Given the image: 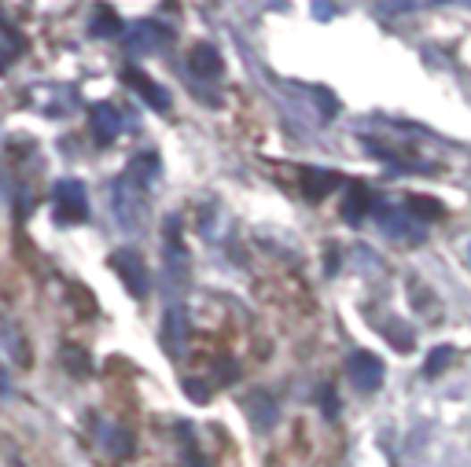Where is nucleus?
I'll return each instance as SVG.
<instances>
[{
  "mask_svg": "<svg viewBox=\"0 0 471 467\" xmlns=\"http://www.w3.org/2000/svg\"><path fill=\"white\" fill-rule=\"evenodd\" d=\"M88 126H92V137H97V144H111L122 133V114L111 104H97V107L88 111Z\"/></svg>",
  "mask_w": 471,
  "mask_h": 467,
  "instance_id": "nucleus-10",
  "label": "nucleus"
},
{
  "mask_svg": "<svg viewBox=\"0 0 471 467\" xmlns=\"http://www.w3.org/2000/svg\"><path fill=\"white\" fill-rule=\"evenodd\" d=\"M347 376L361 394H375L383 387V361L368 350H357L347 357Z\"/></svg>",
  "mask_w": 471,
  "mask_h": 467,
  "instance_id": "nucleus-4",
  "label": "nucleus"
},
{
  "mask_svg": "<svg viewBox=\"0 0 471 467\" xmlns=\"http://www.w3.org/2000/svg\"><path fill=\"white\" fill-rule=\"evenodd\" d=\"M247 420L255 423V430H273L276 427V420H280V404H276V397L269 394V390H250L247 394Z\"/></svg>",
  "mask_w": 471,
  "mask_h": 467,
  "instance_id": "nucleus-8",
  "label": "nucleus"
},
{
  "mask_svg": "<svg viewBox=\"0 0 471 467\" xmlns=\"http://www.w3.org/2000/svg\"><path fill=\"white\" fill-rule=\"evenodd\" d=\"M184 394L192 397V401H199V404H206V401H210V387H206L203 379H184Z\"/></svg>",
  "mask_w": 471,
  "mask_h": 467,
  "instance_id": "nucleus-20",
  "label": "nucleus"
},
{
  "mask_svg": "<svg viewBox=\"0 0 471 467\" xmlns=\"http://www.w3.org/2000/svg\"><path fill=\"white\" fill-rule=\"evenodd\" d=\"M375 217H380V225H383V232L391 236V239H405V243H420L427 232L424 229H416V221L405 210H398V206H383V203H375Z\"/></svg>",
  "mask_w": 471,
  "mask_h": 467,
  "instance_id": "nucleus-6",
  "label": "nucleus"
},
{
  "mask_svg": "<svg viewBox=\"0 0 471 467\" xmlns=\"http://www.w3.org/2000/svg\"><path fill=\"white\" fill-rule=\"evenodd\" d=\"M313 100H317V107H321V118H324V121H332V118L339 114V100L332 96L328 88H321V85H317V88H313Z\"/></svg>",
  "mask_w": 471,
  "mask_h": 467,
  "instance_id": "nucleus-19",
  "label": "nucleus"
},
{
  "mask_svg": "<svg viewBox=\"0 0 471 467\" xmlns=\"http://www.w3.org/2000/svg\"><path fill=\"white\" fill-rule=\"evenodd\" d=\"M122 81L130 85L133 92H140L147 107H155V111H170V92H166L163 85H155V81H151L144 71H137V67H125V71H122Z\"/></svg>",
  "mask_w": 471,
  "mask_h": 467,
  "instance_id": "nucleus-9",
  "label": "nucleus"
},
{
  "mask_svg": "<svg viewBox=\"0 0 471 467\" xmlns=\"http://www.w3.org/2000/svg\"><path fill=\"white\" fill-rule=\"evenodd\" d=\"M409 213L420 217V221H438V217L446 213V206L431 196H409Z\"/></svg>",
  "mask_w": 471,
  "mask_h": 467,
  "instance_id": "nucleus-16",
  "label": "nucleus"
},
{
  "mask_svg": "<svg viewBox=\"0 0 471 467\" xmlns=\"http://www.w3.org/2000/svg\"><path fill=\"white\" fill-rule=\"evenodd\" d=\"M130 177L140 180L144 188H147V184H151L155 177H159V154H151V151H147V154H140V159H133V163H130Z\"/></svg>",
  "mask_w": 471,
  "mask_h": 467,
  "instance_id": "nucleus-17",
  "label": "nucleus"
},
{
  "mask_svg": "<svg viewBox=\"0 0 471 467\" xmlns=\"http://www.w3.org/2000/svg\"><path fill=\"white\" fill-rule=\"evenodd\" d=\"M375 210V199H372V192L365 188L361 180H354L350 188H347V199H342V217H347V221H361V217H368Z\"/></svg>",
  "mask_w": 471,
  "mask_h": 467,
  "instance_id": "nucleus-12",
  "label": "nucleus"
},
{
  "mask_svg": "<svg viewBox=\"0 0 471 467\" xmlns=\"http://www.w3.org/2000/svg\"><path fill=\"white\" fill-rule=\"evenodd\" d=\"M159 342H163V350H166V357H173V361L181 357V350H184V342H188V317H184V309H181V302L166 309V317H163V331H159Z\"/></svg>",
  "mask_w": 471,
  "mask_h": 467,
  "instance_id": "nucleus-7",
  "label": "nucleus"
},
{
  "mask_svg": "<svg viewBox=\"0 0 471 467\" xmlns=\"http://www.w3.org/2000/svg\"><path fill=\"white\" fill-rule=\"evenodd\" d=\"M467 265H471V243H467Z\"/></svg>",
  "mask_w": 471,
  "mask_h": 467,
  "instance_id": "nucleus-27",
  "label": "nucleus"
},
{
  "mask_svg": "<svg viewBox=\"0 0 471 467\" xmlns=\"http://www.w3.org/2000/svg\"><path fill=\"white\" fill-rule=\"evenodd\" d=\"M111 269L118 272V279L125 284V291H130L137 302L147 298V291H151V272H147V265H144V258L137 251H130V246L114 251L111 254Z\"/></svg>",
  "mask_w": 471,
  "mask_h": 467,
  "instance_id": "nucleus-3",
  "label": "nucleus"
},
{
  "mask_svg": "<svg viewBox=\"0 0 471 467\" xmlns=\"http://www.w3.org/2000/svg\"><path fill=\"white\" fill-rule=\"evenodd\" d=\"M188 467H206V460H203V456H196V453H188Z\"/></svg>",
  "mask_w": 471,
  "mask_h": 467,
  "instance_id": "nucleus-25",
  "label": "nucleus"
},
{
  "mask_svg": "<svg viewBox=\"0 0 471 467\" xmlns=\"http://www.w3.org/2000/svg\"><path fill=\"white\" fill-rule=\"evenodd\" d=\"M8 71V52H0V74Z\"/></svg>",
  "mask_w": 471,
  "mask_h": 467,
  "instance_id": "nucleus-26",
  "label": "nucleus"
},
{
  "mask_svg": "<svg viewBox=\"0 0 471 467\" xmlns=\"http://www.w3.org/2000/svg\"><path fill=\"white\" fill-rule=\"evenodd\" d=\"M52 217L55 225H78L88 217V196L78 177H63L52 188Z\"/></svg>",
  "mask_w": 471,
  "mask_h": 467,
  "instance_id": "nucleus-1",
  "label": "nucleus"
},
{
  "mask_svg": "<svg viewBox=\"0 0 471 467\" xmlns=\"http://www.w3.org/2000/svg\"><path fill=\"white\" fill-rule=\"evenodd\" d=\"M92 38H118L122 34V19L114 15V8H97V15H92V26H88Z\"/></svg>",
  "mask_w": 471,
  "mask_h": 467,
  "instance_id": "nucleus-14",
  "label": "nucleus"
},
{
  "mask_svg": "<svg viewBox=\"0 0 471 467\" xmlns=\"http://www.w3.org/2000/svg\"><path fill=\"white\" fill-rule=\"evenodd\" d=\"M100 442H104V449H107V453H114V456L133 453V434H130V430H122V427H114V430L100 434Z\"/></svg>",
  "mask_w": 471,
  "mask_h": 467,
  "instance_id": "nucleus-18",
  "label": "nucleus"
},
{
  "mask_svg": "<svg viewBox=\"0 0 471 467\" xmlns=\"http://www.w3.org/2000/svg\"><path fill=\"white\" fill-rule=\"evenodd\" d=\"M453 361H457V350H453V346H434V350L427 354V361H424V376H427V379H438Z\"/></svg>",
  "mask_w": 471,
  "mask_h": 467,
  "instance_id": "nucleus-15",
  "label": "nucleus"
},
{
  "mask_svg": "<svg viewBox=\"0 0 471 467\" xmlns=\"http://www.w3.org/2000/svg\"><path fill=\"white\" fill-rule=\"evenodd\" d=\"M302 188H306V199H324L328 192H335L339 188V177L335 173H328V170H309L306 173V180H302Z\"/></svg>",
  "mask_w": 471,
  "mask_h": 467,
  "instance_id": "nucleus-13",
  "label": "nucleus"
},
{
  "mask_svg": "<svg viewBox=\"0 0 471 467\" xmlns=\"http://www.w3.org/2000/svg\"><path fill=\"white\" fill-rule=\"evenodd\" d=\"M321 404H324V416H328V420L339 416V401H335V390H332V387L321 390Z\"/></svg>",
  "mask_w": 471,
  "mask_h": 467,
  "instance_id": "nucleus-22",
  "label": "nucleus"
},
{
  "mask_svg": "<svg viewBox=\"0 0 471 467\" xmlns=\"http://www.w3.org/2000/svg\"><path fill=\"white\" fill-rule=\"evenodd\" d=\"M387 335H391V342H398V350H401V354H409V350H413V331H409V328H391Z\"/></svg>",
  "mask_w": 471,
  "mask_h": 467,
  "instance_id": "nucleus-21",
  "label": "nucleus"
},
{
  "mask_svg": "<svg viewBox=\"0 0 471 467\" xmlns=\"http://www.w3.org/2000/svg\"><path fill=\"white\" fill-rule=\"evenodd\" d=\"M170 41H173V29L151 22V19H140V22H133L130 38H125V52H130V55H147L155 48L170 45Z\"/></svg>",
  "mask_w": 471,
  "mask_h": 467,
  "instance_id": "nucleus-5",
  "label": "nucleus"
},
{
  "mask_svg": "<svg viewBox=\"0 0 471 467\" xmlns=\"http://www.w3.org/2000/svg\"><path fill=\"white\" fill-rule=\"evenodd\" d=\"M188 67H192V74H199V78H222V52H217L214 45H196L192 52H188Z\"/></svg>",
  "mask_w": 471,
  "mask_h": 467,
  "instance_id": "nucleus-11",
  "label": "nucleus"
},
{
  "mask_svg": "<svg viewBox=\"0 0 471 467\" xmlns=\"http://www.w3.org/2000/svg\"><path fill=\"white\" fill-rule=\"evenodd\" d=\"M111 206H114V217L125 229H137L147 217V188L140 180H133L130 173H122L114 180V203Z\"/></svg>",
  "mask_w": 471,
  "mask_h": 467,
  "instance_id": "nucleus-2",
  "label": "nucleus"
},
{
  "mask_svg": "<svg viewBox=\"0 0 471 467\" xmlns=\"http://www.w3.org/2000/svg\"><path fill=\"white\" fill-rule=\"evenodd\" d=\"M0 394H12V379H8V371H4V364H0Z\"/></svg>",
  "mask_w": 471,
  "mask_h": 467,
  "instance_id": "nucleus-24",
  "label": "nucleus"
},
{
  "mask_svg": "<svg viewBox=\"0 0 471 467\" xmlns=\"http://www.w3.org/2000/svg\"><path fill=\"white\" fill-rule=\"evenodd\" d=\"M313 15H317L321 22H328V19H335V15H339V8H335V4H317V8H313Z\"/></svg>",
  "mask_w": 471,
  "mask_h": 467,
  "instance_id": "nucleus-23",
  "label": "nucleus"
}]
</instances>
